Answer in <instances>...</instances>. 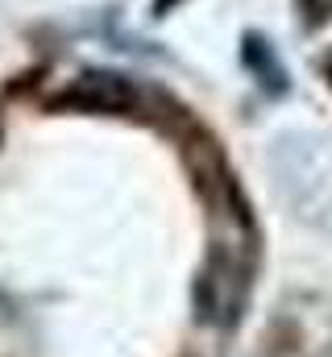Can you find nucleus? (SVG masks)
Wrapping results in <instances>:
<instances>
[{"mask_svg":"<svg viewBox=\"0 0 332 357\" xmlns=\"http://www.w3.org/2000/svg\"><path fill=\"white\" fill-rule=\"evenodd\" d=\"M241 291H246V270L233 254H216L204 278L195 282V307L199 316L208 320H233L237 316V303H241Z\"/></svg>","mask_w":332,"mask_h":357,"instance_id":"obj_1","label":"nucleus"},{"mask_svg":"<svg viewBox=\"0 0 332 357\" xmlns=\"http://www.w3.org/2000/svg\"><path fill=\"white\" fill-rule=\"evenodd\" d=\"M308 4H312L320 17H329V13H332V0H308Z\"/></svg>","mask_w":332,"mask_h":357,"instance_id":"obj_2","label":"nucleus"}]
</instances>
